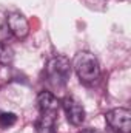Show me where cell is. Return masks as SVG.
<instances>
[{
	"mask_svg": "<svg viewBox=\"0 0 131 133\" xmlns=\"http://www.w3.org/2000/svg\"><path fill=\"white\" fill-rule=\"evenodd\" d=\"M79 133H99L96 129H83V130H80Z\"/></svg>",
	"mask_w": 131,
	"mask_h": 133,
	"instance_id": "8fae6325",
	"label": "cell"
},
{
	"mask_svg": "<svg viewBox=\"0 0 131 133\" xmlns=\"http://www.w3.org/2000/svg\"><path fill=\"white\" fill-rule=\"evenodd\" d=\"M6 28L17 39H25L30 34V23L22 12L12 11L6 14Z\"/></svg>",
	"mask_w": 131,
	"mask_h": 133,
	"instance_id": "277c9868",
	"label": "cell"
},
{
	"mask_svg": "<svg viewBox=\"0 0 131 133\" xmlns=\"http://www.w3.org/2000/svg\"><path fill=\"white\" fill-rule=\"evenodd\" d=\"M37 107L40 115H57L59 101L51 91H42L37 96Z\"/></svg>",
	"mask_w": 131,
	"mask_h": 133,
	"instance_id": "8992f818",
	"label": "cell"
},
{
	"mask_svg": "<svg viewBox=\"0 0 131 133\" xmlns=\"http://www.w3.org/2000/svg\"><path fill=\"white\" fill-rule=\"evenodd\" d=\"M106 124L119 133H130L131 130V111L128 108H113L105 115Z\"/></svg>",
	"mask_w": 131,
	"mask_h": 133,
	"instance_id": "3957f363",
	"label": "cell"
},
{
	"mask_svg": "<svg viewBox=\"0 0 131 133\" xmlns=\"http://www.w3.org/2000/svg\"><path fill=\"white\" fill-rule=\"evenodd\" d=\"M12 59H14V51H12V48H11L8 43L0 42V64L8 65V64L12 62Z\"/></svg>",
	"mask_w": 131,
	"mask_h": 133,
	"instance_id": "ba28073f",
	"label": "cell"
},
{
	"mask_svg": "<svg viewBox=\"0 0 131 133\" xmlns=\"http://www.w3.org/2000/svg\"><path fill=\"white\" fill-rule=\"evenodd\" d=\"M72 68L77 74V77L85 84L96 82L100 76V65L97 57L90 51H80L76 54L72 61Z\"/></svg>",
	"mask_w": 131,
	"mask_h": 133,
	"instance_id": "6da1fadb",
	"label": "cell"
},
{
	"mask_svg": "<svg viewBox=\"0 0 131 133\" xmlns=\"http://www.w3.org/2000/svg\"><path fill=\"white\" fill-rule=\"evenodd\" d=\"M71 64L63 56H54L46 64V76L48 81L54 87H63L71 76Z\"/></svg>",
	"mask_w": 131,
	"mask_h": 133,
	"instance_id": "7a4b0ae2",
	"label": "cell"
},
{
	"mask_svg": "<svg viewBox=\"0 0 131 133\" xmlns=\"http://www.w3.org/2000/svg\"><path fill=\"white\" fill-rule=\"evenodd\" d=\"M56 116L57 115H40L34 133H57L56 132Z\"/></svg>",
	"mask_w": 131,
	"mask_h": 133,
	"instance_id": "52a82bcc",
	"label": "cell"
},
{
	"mask_svg": "<svg viewBox=\"0 0 131 133\" xmlns=\"http://www.w3.org/2000/svg\"><path fill=\"white\" fill-rule=\"evenodd\" d=\"M6 30V14L0 9V31Z\"/></svg>",
	"mask_w": 131,
	"mask_h": 133,
	"instance_id": "30bf717a",
	"label": "cell"
},
{
	"mask_svg": "<svg viewBox=\"0 0 131 133\" xmlns=\"http://www.w3.org/2000/svg\"><path fill=\"white\" fill-rule=\"evenodd\" d=\"M16 121H17L16 113L8 111V113H2V115H0V125H2V127H5V129H8V127L14 125V124H16Z\"/></svg>",
	"mask_w": 131,
	"mask_h": 133,
	"instance_id": "9c48e42d",
	"label": "cell"
},
{
	"mask_svg": "<svg viewBox=\"0 0 131 133\" xmlns=\"http://www.w3.org/2000/svg\"><path fill=\"white\" fill-rule=\"evenodd\" d=\"M62 107L66 113L68 121L72 125H82V122L85 121V108L83 105L79 102L77 99H74L72 96H66L62 101Z\"/></svg>",
	"mask_w": 131,
	"mask_h": 133,
	"instance_id": "5b68a950",
	"label": "cell"
}]
</instances>
